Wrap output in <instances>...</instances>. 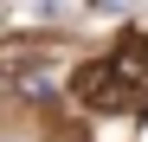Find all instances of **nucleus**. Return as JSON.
<instances>
[{
	"label": "nucleus",
	"instance_id": "f257e3e1",
	"mask_svg": "<svg viewBox=\"0 0 148 142\" xmlns=\"http://www.w3.org/2000/svg\"><path fill=\"white\" fill-rule=\"evenodd\" d=\"M71 97H77L84 110H97V116H116V110H135L148 90H135L129 71H122L116 58H97V65H77V71H71Z\"/></svg>",
	"mask_w": 148,
	"mask_h": 142
},
{
	"label": "nucleus",
	"instance_id": "f03ea898",
	"mask_svg": "<svg viewBox=\"0 0 148 142\" xmlns=\"http://www.w3.org/2000/svg\"><path fill=\"white\" fill-rule=\"evenodd\" d=\"M110 58L129 71V84H135V90H148V39H142V32H122V45H116Z\"/></svg>",
	"mask_w": 148,
	"mask_h": 142
}]
</instances>
